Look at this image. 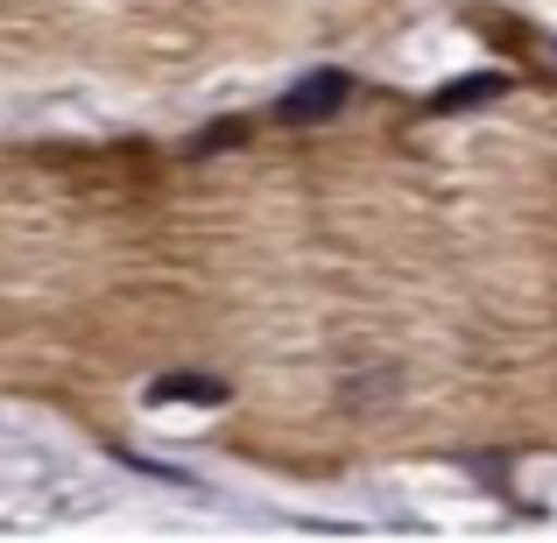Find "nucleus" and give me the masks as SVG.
<instances>
[{
    "label": "nucleus",
    "instance_id": "2",
    "mask_svg": "<svg viewBox=\"0 0 557 543\" xmlns=\"http://www.w3.org/2000/svg\"><path fill=\"white\" fill-rule=\"evenodd\" d=\"M141 403H190V409H212V403H226V381L219 374H163V381H149L141 388Z\"/></svg>",
    "mask_w": 557,
    "mask_h": 543
},
{
    "label": "nucleus",
    "instance_id": "3",
    "mask_svg": "<svg viewBox=\"0 0 557 543\" xmlns=\"http://www.w3.org/2000/svg\"><path fill=\"white\" fill-rule=\"evenodd\" d=\"M502 92H508V71H473V78L445 85L431 107H437V113H466V107H487V99H502Z\"/></svg>",
    "mask_w": 557,
    "mask_h": 543
},
{
    "label": "nucleus",
    "instance_id": "1",
    "mask_svg": "<svg viewBox=\"0 0 557 543\" xmlns=\"http://www.w3.org/2000/svg\"><path fill=\"white\" fill-rule=\"evenodd\" d=\"M346 99H354V78H346V71H311V78H297L283 99H275V121L311 127V121H332Z\"/></svg>",
    "mask_w": 557,
    "mask_h": 543
}]
</instances>
